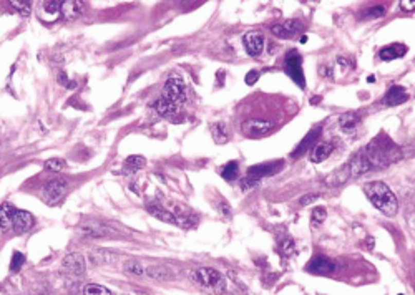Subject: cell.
I'll use <instances>...</instances> for the list:
<instances>
[{"label": "cell", "mask_w": 415, "mask_h": 295, "mask_svg": "<svg viewBox=\"0 0 415 295\" xmlns=\"http://www.w3.org/2000/svg\"><path fill=\"white\" fill-rule=\"evenodd\" d=\"M364 192L367 194L369 201L372 203L378 211L384 212L389 218H394L399 211V203L397 198L394 196V192L390 191L387 184H384L382 181H374V183H367L364 186Z\"/></svg>", "instance_id": "obj_1"}, {"label": "cell", "mask_w": 415, "mask_h": 295, "mask_svg": "<svg viewBox=\"0 0 415 295\" xmlns=\"http://www.w3.org/2000/svg\"><path fill=\"white\" fill-rule=\"evenodd\" d=\"M193 279H194V282H198L200 285L205 287V289L213 290V293H216V295H223L224 292H226V287H228L226 279L214 269H209V267L198 269L193 274Z\"/></svg>", "instance_id": "obj_2"}, {"label": "cell", "mask_w": 415, "mask_h": 295, "mask_svg": "<svg viewBox=\"0 0 415 295\" xmlns=\"http://www.w3.org/2000/svg\"><path fill=\"white\" fill-rule=\"evenodd\" d=\"M284 70L293 78V82L297 83L299 88H305V78L302 71V56L297 50H289L284 60Z\"/></svg>", "instance_id": "obj_3"}, {"label": "cell", "mask_w": 415, "mask_h": 295, "mask_svg": "<svg viewBox=\"0 0 415 295\" xmlns=\"http://www.w3.org/2000/svg\"><path fill=\"white\" fill-rule=\"evenodd\" d=\"M67 188H68V184L65 179H62V178L50 179V181L42 188L40 196L48 206H55V204L60 203L65 194H67Z\"/></svg>", "instance_id": "obj_4"}, {"label": "cell", "mask_w": 415, "mask_h": 295, "mask_svg": "<svg viewBox=\"0 0 415 295\" xmlns=\"http://www.w3.org/2000/svg\"><path fill=\"white\" fill-rule=\"evenodd\" d=\"M186 96V88H185V83L181 80L179 76H171L168 78V82H166L165 88H163V95L161 98L163 100H168L171 103H179L183 102Z\"/></svg>", "instance_id": "obj_5"}, {"label": "cell", "mask_w": 415, "mask_h": 295, "mask_svg": "<svg viewBox=\"0 0 415 295\" xmlns=\"http://www.w3.org/2000/svg\"><path fill=\"white\" fill-rule=\"evenodd\" d=\"M305 270L314 276H329L336 270V264H334L329 257L317 254L311 259L308 265H305Z\"/></svg>", "instance_id": "obj_6"}, {"label": "cell", "mask_w": 415, "mask_h": 295, "mask_svg": "<svg viewBox=\"0 0 415 295\" xmlns=\"http://www.w3.org/2000/svg\"><path fill=\"white\" fill-rule=\"evenodd\" d=\"M274 128L273 121H266V120H247L243 125V133L247 138H261V136H266L267 133H271Z\"/></svg>", "instance_id": "obj_7"}, {"label": "cell", "mask_w": 415, "mask_h": 295, "mask_svg": "<svg viewBox=\"0 0 415 295\" xmlns=\"http://www.w3.org/2000/svg\"><path fill=\"white\" fill-rule=\"evenodd\" d=\"M304 30V25L299 20H286L279 25H274L271 28V33L278 38H294Z\"/></svg>", "instance_id": "obj_8"}, {"label": "cell", "mask_w": 415, "mask_h": 295, "mask_svg": "<svg viewBox=\"0 0 415 295\" xmlns=\"http://www.w3.org/2000/svg\"><path fill=\"white\" fill-rule=\"evenodd\" d=\"M282 163H284V161H273V163H261V164H256V166L247 168V174H246V176L261 181V179H263V178H267V176L276 174V172H278V171L282 168Z\"/></svg>", "instance_id": "obj_9"}, {"label": "cell", "mask_w": 415, "mask_h": 295, "mask_svg": "<svg viewBox=\"0 0 415 295\" xmlns=\"http://www.w3.org/2000/svg\"><path fill=\"white\" fill-rule=\"evenodd\" d=\"M33 226H35V219H33V215L30 212L15 209L13 221H12V229H13V231H15L17 234H24L27 231H30Z\"/></svg>", "instance_id": "obj_10"}, {"label": "cell", "mask_w": 415, "mask_h": 295, "mask_svg": "<svg viewBox=\"0 0 415 295\" xmlns=\"http://www.w3.org/2000/svg\"><path fill=\"white\" fill-rule=\"evenodd\" d=\"M244 48L247 55L251 56H258L263 53L264 50V37L263 33L259 32H249L244 35Z\"/></svg>", "instance_id": "obj_11"}, {"label": "cell", "mask_w": 415, "mask_h": 295, "mask_svg": "<svg viewBox=\"0 0 415 295\" xmlns=\"http://www.w3.org/2000/svg\"><path fill=\"white\" fill-rule=\"evenodd\" d=\"M319 134H321V128L311 129V131L308 133V136H305V138L299 143V145L296 146V149L293 151V153H291V156H293L294 160H297V158H301L308 149H312V148H314L316 141H317V138H319Z\"/></svg>", "instance_id": "obj_12"}, {"label": "cell", "mask_w": 415, "mask_h": 295, "mask_svg": "<svg viewBox=\"0 0 415 295\" xmlns=\"http://www.w3.org/2000/svg\"><path fill=\"white\" fill-rule=\"evenodd\" d=\"M407 100H409V95H407L405 90L402 88V86L394 85V86H392V88L384 95V98H382V105H385V106H397V105L405 103Z\"/></svg>", "instance_id": "obj_13"}, {"label": "cell", "mask_w": 415, "mask_h": 295, "mask_svg": "<svg viewBox=\"0 0 415 295\" xmlns=\"http://www.w3.org/2000/svg\"><path fill=\"white\" fill-rule=\"evenodd\" d=\"M63 270H67L68 274L74 276H82L85 272V261L80 254H70L65 257L63 261Z\"/></svg>", "instance_id": "obj_14"}, {"label": "cell", "mask_w": 415, "mask_h": 295, "mask_svg": "<svg viewBox=\"0 0 415 295\" xmlns=\"http://www.w3.org/2000/svg\"><path fill=\"white\" fill-rule=\"evenodd\" d=\"M60 13H62V2H43L39 9V15L47 22L57 20Z\"/></svg>", "instance_id": "obj_15"}, {"label": "cell", "mask_w": 415, "mask_h": 295, "mask_svg": "<svg viewBox=\"0 0 415 295\" xmlns=\"http://www.w3.org/2000/svg\"><path fill=\"white\" fill-rule=\"evenodd\" d=\"M407 53V47L402 45V43H392V45L385 47L381 50V60L384 62H390V60H395V58H400V56H404Z\"/></svg>", "instance_id": "obj_16"}, {"label": "cell", "mask_w": 415, "mask_h": 295, "mask_svg": "<svg viewBox=\"0 0 415 295\" xmlns=\"http://www.w3.org/2000/svg\"><path fill=\"white\" fill-rule=\"evenodd\" d=\"M332 149L334 148L331 143H319V145H314V148H312L309 160L312 163H322L332 154Z\"/></svg>", "instance_id": "obj_17"}, {"label": "cell", "mask_w": 415, "mask_h": 295, "mask_svg": "<svg viewBox=\"0 0 415 295\" xmlns=\"http://www.w3.org/2000/svg\"><path fill=\"white\" fill-rule=\"evenodd\" d=\"M147 211L151 214V215H155L156 219L159 221H165V222H170V224H173V222H176V218H174V214H171L170 211H166L163 206H159L158 203H148L147 204Z\"/></svg>", "instance_id": "obj_18"}, {"label": "cell", "mask_w": 415, "mask_h": 295, "mask_svg": "<svg viewBox=\"0 0 415 295\" xmlns=\"http://www.w3.org/2000/svg\"><path fill=\"white\" fill-rule=\"evenodd\" d=\"M359 121H360V116H359V113H346V114H342L340 120H339V125H340V129L344 133H354L355 129H357L359 126Z\"/></svg>", "instance_id": "obj_19"}, {"label": "cell", "mask_w": 415, "mask_h": 295, "mask_svg": "<svg viewBox=\"0 0 415 295\" xmlns=\"http://www.w3.org/2000/svg\"><path fill=\"white\" fill-rule=\"evenodd\" d=\"M13 214H15V207H13L12 204L5 203V204L0 206V229H2V231H9V229H12Z\"/></svg>", "instance_id": "obj_20"}, {"label": "cell", "mask_w": 415, "mask_h": 295, "mask_svg": "<svg viewBox=\"0 0 415 295\" xmlns=\"http://www.w3.org/2000/svg\"><path fill=\"white\" fill-rule=\"evenodd\" d=\"M83 10L82 2H75V0H68V2H62V13L65 18L74 20L77 18Z\"/></svg>", "instance_id": "obj_21"}, {"label": "cell", "mask_w": 415, "mask_h": 295, "mask_svg": "<svg viewBox=\"0 0 415 295\" xmlns=\"http://www.w3.org/2000/svg\"><path fill=\"white\" fill-rule=\"evenodd\" d=\"M153 108H155L159 116H173V114L178 111L176 105L168 102V100H163V98H159L158 102L153 105Z\"/></svg>", "instance_id": "obj_22"}, {"label": "cell", "mask_w": 415, "mask_h": 295, "mask_svg": "<svg viewBox=\"0 0 415 295\" xmlns=\"http://www.w3.org/2000/svg\"><path fill=\"white\" fill-rule=\"evenodd\" d=\"M211 131H213V140L218 145H224V143L229 141V131L223 123H214L211 126Z\"/></svg>", "instance_id": "obj_23"}, {"label": "cell", "mask_w": 415, "mask_h": 295, "mask_svg": "<svg viewBox=\"0 0 415 295\" xmlns=\"http://www.w3.org/2000/svg\"><path fill=\"white\" fill-rule=\"evenodd\" d=\"M147 272L151 279H156V280H159V282H165V280H170L174 277L173 272L166 267H150Z\"/></svg>", "instance_id": "obj_24"}, {"label": "cell", "mask_w": 415, "mask_h": 295, "mask_svg": "<svg viewBox=\"0 0 415 295\" xmlns=\"http://www.w3.org/2000/svg\"><path fill=\"white\" fill-rule=\"evenodd\" d=\"M145 164H147V160L143 156H130L127 158L125 161V171L127 172H135L138 169H141Z\"/></svg>", "instance_id": "obj_25"}, {"label": "cell", "mask_w": 415, "mask_h": 295, "mask_svg": "<svg viewBox=\"0 0 415 295\" xmlns=\"http://www.w3.org/2000/svg\"><path fill=\"white\" fill-rule=\"evenodd\" d=\"M10 5L13 7V10H17L22 17H28L32 12V2H27V0H12Z\"/></svg>", "instance_id": "obj_26"}, {"label": "cell", "mask_w": 415, "mask_h": 295, "mask_svg": "<svg viewBox=\"0 0 415 295\" xmlns=\"http://www.w3.org/2000/svg\"><path fill=\"white\" fill-rule=\"evenodd\" d=\"M238 174H239V171H238V163L236 161H231V163H228L226 166L223 168V171H221V176H223V179H226V181H234V179L238 178Z\"/></svg>", "instance_id": "obj_27"}, {"label": "cell", "mask_w": 415, "mask_h": 295, "mask_svg": "<svg viewBox=\"0 0 415 295\" xmlns=\"http://www.w3.org/2000/svg\"><path fill=\"white\" fill-rule=\"evenodd\" d=\"M85 295H115L112 290H108L106 287H101L97 284H88L83 290Z\"/></svg>", "instance_id": "obj_28"}, {"label": "cell", "mask_w": 415, "mask_h": 295, "mask_svg": "<svg viewBox=\"0 0 415 295\" xmlns=\"http://www.w3.org/2000/svg\"><path fill=\"white\" fill-rule=\"evenodd\" d=\"M384 15H385V7L375 5V7H370V9L364 12L360 18H378V17H384Z\"/></svg>", "instance_id": "obj_29"}, {"label": "cell", "mask_w": 415, "mask_h": 295, "mask_svg": "<svg viewBox=\"0 0 415 295\" xmlns=\"http://www.w3.org/2000/svg\"><path fill=\"white\" fill-rule=\"evenodd\" d=\"M25 264V255L19 252V250H15L12 255V262H10V270L12 272H19L22 269V265Z\"/></svg>", "instance_id": "obj_30"}, {"label": "cell", "mask_w": 415, "mask_h": 295, "mask_svg": "<svg viewBox=\"0 0 415 295\" xmlns=\"http://www.w3.org/2000/svg\"><path fill=\"white\" fill-rule=\"evenodd\" d=\"M279 249L284 255H293L294 254V241L291 239V237H286V239L279 242Z\"/></svg>", "instance_id": "obj_31"}, {"label": "cell", "mask_w": 415, "mask_h": 295, "mask_svg": "<svg viewBox=\"0 0 415 295\" xmlns=\"http://www.w3.org/2000/svg\"><path fill=\"white\" fill-rule=\"evenodd\" d=\"M45 169L53 171V172H58V171L65 169V161L60 160V158H53V160H48V161L45 163Z\"/></svg>", "instance_id": "obj_32"}, {"label": "cell", "mask_w": 415, "mask_h": 295, "mask_svg": "<svg viewBox=\"0 0 415 295\" xmlns=\"http://www.w3.org/2000/svg\"><path fill=\"white\" fill-rule=\"evenodd\" d=\"M125 270L132 272V274H136V276H143L145 274V269L141 267V264L136 262V261H128L125 264Z\"/></svg>", "instance_id": "obj_33"}, {"label": "cell", "mask_w": 415, "mask_h": 295, "mask_svg": "<svg viewBox=\"0 0 415 295\" xmlns=\"http://www.w3.org/2000/svg\"><path fill=\"white\" fill-rule=\"evenodd\" d=\"M239 186H241L243 191H249V189H254L256 186H259V181L258 179H252V178H243L241 181H239Z\"/></svg>", "instance_id": "obj_34"}, {"label": "cell", "mask_w": 415, "mask_h": 295, "mask_svg": "<svg viewBox=\"0 0 415 295\" xmlns=\"http://www.w3.org/2000/svg\"><path fill=\"white\" fill-rule=\"evenodd\" d=\"M326 209L324 207H316L314 211H312V222H314V224H321V222L326 219Z\"/></svg>", "instance_id": "obj_35"}, {"label": "cell", "mask_w": 415, "mask_h": 295, "mask_svg": "<svg viewBox=\"0 0 415 295\" xmlns=\"http://www.w3.org/2000/svg\"><path fill=\"white\" fill-rule=\"evenodd\" d=\"M258 78H259V71L258 70H252V71H249V73L246 75L244 82H246V85H254V83L258 82Z\"/></svg>", "instance_id": "obj_36"}, {"label": "cell", "mask_w": 415, "mask_h": 295, "mask_svg": "<svg viewBox=\"0 0 415 295\" xmlns=\"http://www.w3.org/2000/svg\"><path fill=\"white\" fill-rule=\"evenodd\" d=\"M319 198V194H308V196H304V198H301V206H308V204H311V203H314V201H317Z\"/></svg>", "instance_id": "obj_37"}, {"label": "cell", "mask_w": 415, "mask_h": 295, "mask_svg": "<svg viewBox=\"0 0 415 295\" xmlns=\"http://www.w3.org/2000/svg\"><path fill=\"white\" fill-rule=\"evenodd\" d=\"M220 212H221L223 218H231V207H229V204L228 203H221L220 204Z\"/></svg>", "instance_id": "obj_38"}, {"label": "cell", "mask_w": 415, "mask_h": 295, "mask_svg": "<svg viewBox=\"0 0 415 295\" xmlns=\"http://www.w3.org/2000/svg\"><path fill=\"white\" fill-rule=\"evenodd\" d=\"M58 83L63 85V86H74V85H71V82L68 80V76L65 75V73H60V75H58Z\"/></svg>", "instance_id": "obj_39"}, {"label": "cell", "mask_w": 415, "mask_h": 295, "mask_svg": "<svg viewBox=\"0 0 415 295\" xmlns=\"http://www.w3.org/2000/svg\"><path fill=\"white\" fill-rule=\"evenodd\" d=\"M400 7H402L404 10H413V2H407V0H404V2H400Z\"/></svg>", "instance_id": "obj_40"}, {"label": "cell", "mask_w": 415, "mask_h": 295, "mask_svg": "<svg viewBox=\"0 0 415 295\" xmlns=\"http://www.w3.org/2000/svg\"><path fill=\"white\" fill-rule=\"evenodd\" d=\"M367 246H369V249H372L374 247V239H367Z\"/></svg>", "instance_id": "obj_41"}, {"label": "cell", "mask_w": 415, "mask_h": 295, "mask_svg": "<svg viewBox=\"0 0 415 295\" xmlns=\"http://www.w3.org/2000/svg\"><path fill=\"white\" fill-rule=\"evenodd\" d=\"M367 82H369V83H374V82H375V76H374V75H372V76H369V78H367Z\"/></svg>", "instance_id": "obj_42"}]
</instances>
